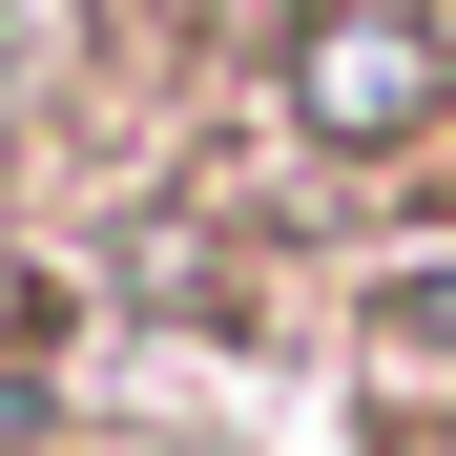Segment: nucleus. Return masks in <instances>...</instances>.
<instances>
[{
	"label": "nucleus",
	"instance_id": "1",
	"mask_svg": "<svg viewBox=\"0 0 456 456\" xmlns=\"http://www.w3.org/2000/svg\"><path fill=\"white\" fill-rule=\"evenodd\" d=\"M415 104H436L415 0H332V21H312V125H332V145H395Z\"/></svg>",
	"mask_w": 456,
	"mask_h": 456
}]
</instances>
